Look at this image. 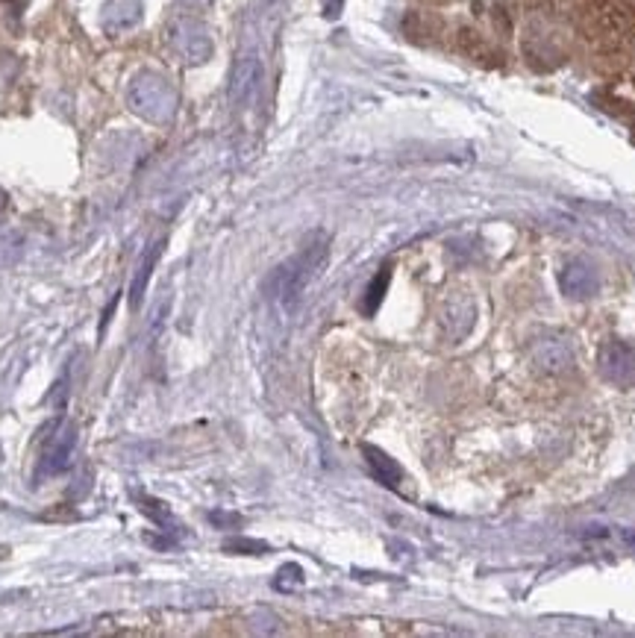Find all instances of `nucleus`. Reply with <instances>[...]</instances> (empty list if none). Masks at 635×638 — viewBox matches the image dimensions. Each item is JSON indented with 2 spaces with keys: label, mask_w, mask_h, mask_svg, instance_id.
<instances>
[{
  "label": "nucleus",
  "mask_w": 635,
  "mask_h": 638,
  "mask_svg": "<svg viewBox=\"0 0 635 638\" xmlns=\"http://www.w3.org/2000/svg\"><path fill=\"white\" fill-rule=\"evenodd\" d=\"M256 83H259V59L247 54L235 62V68L230 74V104L242 109L253 97Z\"/></svg>",
  "instance_id": "0eeeda50"
},
{
  "label": "nucleus",
  "mask_w": 635,
  "mask_h": 638,
  "mask_svg": "<svg viewBox=\"0 0 635 638\" xmlns=\"http://www.w3.org/2000/svg\"><path fill=\"white\" fill-rule=\"evenodd\" d=\"M600 374L615 385H632L635 383V347L624 342H606L597 356Z\"/></svg>",
  "instance_id": "20e7f679"
},
{
  "label": "nucleus",
  "mask_w": 635,
  "mask_h": 638,
  "mask_svg": "<svg viewBox=\"0 0 635 638\" xmlns=\"http://www.w3.org/2000/svg\"><path fill=\"white\" fill-rule=\"evenodd\" d=\"M362 454H365V462H368L371 474L385 485V489H401L403 471H401V465H397V462L389 454H382L380 447H371V444L362 447Z\"/></svg>",
  "instance_id": "9d476101"
},
{
  "label": "nucleus",
  "mask_w": 635,
  "mask_h": 638,
  "mask_svg": "<svg viewBox=\"0 0 635 638\" xmlns=\"http://www.w3.org/2000/svg\"><path fill=\"white\" fill-rule=\"evenodd\" d=\"M223 550H244V553L259 556V553H265L268 544H263V542H251V539H239V542H227V544H223Z\"/></svg>",
  "instance_id": "2eb2a0df"
},
{
  "label": "nucleus",
  "mask_w": 635,
  "mask_h": 638,
  "mask_svg": "<svg viewBox=\"0 0 635 638\" xmlns=\"http://www.w3.org/2000/svg\"><path fill=\"white\" fill-rule=\"evenodd\" d=\"M171 45L180 54V59H185L189 65H201V62H206L209 54H212V42H209L206 30L201 27V24H194V21L174 24Z\"/></svg>",
  "instance_id": "423d86ee"
},
{
  "label": "nucleus",
  "mask_w": 635,
  "mask_h": 638,
  "mask_svg": "<svg viewBox=\"0 0 635 638\" xmlns=\"http://www.w3.org/2000/svg\"><path fill=\"white\" fill-rule=\"evenodd\" d=\"M162 247H165V239L159 242H151L144 247V254L135 262V271H133V283H130V306L139 309L142 300H144V292H147V283H151L154 271L159 265V256H162Z\"/></svg>",
  "instance_id": "6e6552de"
},
{
  "label": "nucleus",
  "mask_w": 635,
  "mask_h": 638,
  "mask_svg": "<svg viewBox=\"0 0 635 638\" xmlns=\"http://www.w3.org/2000/svg\"><path fill=\"white\" fill-rule=\"evenodd\" d=\"M389 277H392V274H389V268H382V271L377 274V277L371 280L368 292H365V304H362V309L368 312V315H371L373 309L380 306V300H382L385 289H389Z\"/></svg>",
  "instance_id": "ddd939ff"
},
{
  "label": "nucleus",
  "mask_w": 635,
  "mask_h": 638,
  "mask_svg": "<svg viewBox=\"0 0 635 638\" xmlns=\"http://www.w3.org/2000/svg\"><path fill=\"white\" fill-rule=\"evenodd\" d=\"M327 256H330V242L327 235H313L292 259H285L283 265L271 274L268 280V294L277 300L283 306H294L301 294L309 289L318 274L327 265Z\"/></svg>",
  "instance_id": "f257e3e1"
},
{
  "label": "nucleus",
  "mask_w": 635,
  "mask_h": 638,
  "mask_svg": "<svg viewBox=\"0 0 635 638\" xmlns=\"http://www.w3.org/2000/svg\"><path fill=\"white\" fill-rule=\"evenodd\" d=\"M133 497H135V503H139V509L156 523L159 530H165V533H180L183 530L177 523V518H174V512L168 509V503H162V500L144 494V492H133Z\"/></svg>",
  "instance_id": "f8f14e48"
},
{
  "label": "nucleus",
  "mask_w": 635,
  "mask_h": 638,
  "mask_svg": "<svg viewBox=\"0 0 635 638\" xmlns=\"http://www.w3.org/2000/svg\"><path fill=\"white\" fill-rule=\"evenodd\" d=\"M74 450H77V427L71 421L47 424L39 447V462H35V474L39 477H56V474H62L71 465Z\"/></svg>",
  "instance_id": "7ed1b4c3"
},
{
  "label": "nucleus",
  "mask_w": 635,
  "mask_h": 638,
  "mask_svg": "<svg viewBox=\"0 0 635 638\" xmlns=\"http://www.w3.org/2000/svg\"><path fill=\"white\" fill-rule=\"evenodd\" d=\"M562 292L571 297H589L594 292V268L589 262H568L562 271Z\"/></svg>",
  "instance_id": "9b49d317"
},
{
  "label": "nucleus",
  "mask_w": 635,
  "mask_h": 638,
  "mask_svg": "<svg viewBox=\"0 0 635 638\" xmlns=\"http://www.w3.org/2000/svg\"><path fill=\"white\" fill-rule=\"evenodd\" d=\"M142 21V0H106L101 24L106 33H127Z\"/></svg>",
  "instance_id": "1a4fd4ad"
},
{
  "label": "nucleus",
  "mask_w": 635,
  "mask_h": 638,
  "mask_svg": "<svg viewBox=\"0 0 635 638\" xmlns=\"http://www.w3.org/2000/svg\"><path fill=\"white\" fill-rule=\"evenodd\" d=\"M530 359H532V365L544 374H562L571 362H574V354H571V344L562 335L544 333L530 344Z\"/></svg>",
  "instance_id": "39448f33"
},
{
  "label": "nucleus",
  "mask_w": 635,
  "mask_h": 638,
  "mask_svg": "<svg viewBox=\"0 0 635 638\" xmlns=\"http://www.w3.org/2000/svg\"><path fill=\"white\" fill-rule=\"evenodd\" d=\"M127 106L151 124H168L177 115V92L162 74L142 71L127 85Z\"/></svg>",
  "instance_id": "f03ea898"
},
{
  "label": "nucleus",
  "mask_w": 635,
  "mask_h": 638,
  "mask_svg": "<svg viewBox=\"0 0 635 638\" xmlns=\"http://www.w3.org/2000/svg\"><path fill=\"white\" fill-rule=\"evenodd\" d=\"M301 583H303V571L297 568V565H285L280 571V580L273 583V585H277V589H283V592H289L292 585H301Z\"/></svg>",
  "instance_id": "4468645a"
},
{
  "label": "nucleus",
  "mask_w": 635,
  "mask_h": 638,
  "mask_svg": "<svg viewBox=\"0 0 635 638\" xmlns=\"http://www.w3.org/2000/svg\"><path fill=\"white\" fill-rule=\"evenodd\" d=\"M342 4H344V0H323V15H327V18H339Z\"/></svg>",
  "instance_id": "dca6fc26"
}]
</instances>
